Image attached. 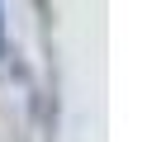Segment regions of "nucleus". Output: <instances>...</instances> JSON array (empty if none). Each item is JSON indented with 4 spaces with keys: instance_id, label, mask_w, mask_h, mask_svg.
Returning <instances> with one entry per match:
<instances>
[{
    "instance_id": "f257e3e1",
    "label": "nucleus",
    "mask_w": 147,
    "mask_h": 142,
    "mask_svg": "<svg viewBox=\"0 0 147 142\" xmlns=\"http://www.w3.org/2000/svg\"><path fill=\"white\" fill-rule=\"evenodd\" d=\"M0 57H5V5H0Z\"/></svg>"
}]
</instances>
